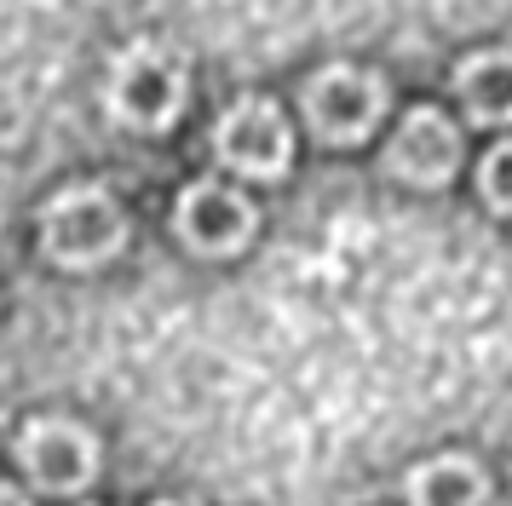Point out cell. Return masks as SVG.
<instances>
[{
  "mask_svg": "<svg viewBox=\"0 0 512 506\" xmlns=\"http://www.w3.org/2000/svg\"><path fill=\"white\" fill-rule=\"evenodd\" d=\"M127 242V213L104 184H70L41 213V248L58 271H98Z\"/></svg>",
  "mask_w": 512,
  "mask_h": 506,
  "instance_id": "6da1fadb",
  "label": "cell"
},
{
  "mask_svg": "<svg viewBox=\"0 0 512 506\" xmlns=\"http://www.w3.org/2000/svg\"><path fill=\"white\" fill-rule=\"evenodd\" d=\"M185 58L156 41H133L110 64V115L133 133H167L185 110Z\"/></svg>",
  "mask_w": 512,
  "mask_h": 506,
  "instance_id": "7a4b0ae2",
  "label": "cell"
},
{
  "mask_svg": "<svg viewBox=\"0 0 512 506\" xmlns=\"http://www.w3.org/2000/svg\"><path fill=\"white\" fill-rule=\"evenodd\" d=\"M213 150L242 179H282L294 156V133L271 98H236L213 127Z\"/></svg>",
  "mask_w": 512,
  "mask_h": 506,
  "instance_id": "3957f363",
  "label": "cell"
},
{
  "mask_svg": "<svg viewBox=\"0 0 512 506\" xmlns=\"http://www.w3.org/2000/svg\"><path fill=\"white\" fill-rule=\"evenodd\" d=\"M386 115V81L369 69L334 64L305 87V121L323 144H357L374 133V121Z\"/></svg>",
  "mask_w": 512,
  "mask_h": 506,
  "instance_id": "277c9868",
  "label": "cell"
},
{
  "mask_svg": "<svg viewBox=\"0 0 512 506\" xmlns=\"http://www.w3.org/2000/svg\"><path fill=\"white\" fill-rule=\"evenodd\" d=\"M18 466L41 495H81L98 472V437L75 420H29L18 437Z\"/></svg>",
  "mask_w": 512,
  "mask_h": 506,
  "instance_id": "5b68a950",
  "label": "cell"
},
{
  "mask_svg": "<svg viewBox=\"0 0 512 506\" xmlns=\"http://www.w3.org/2000/svg\"><path fill=\"white\" fill-rule=\"evenodd\" d=\"M254 202L231 190V184H190L185 196H179V236H185L196 253H213V259H225V253L248 248V236H254Z\"/></svg>",
  "mask_w": 512,
  "mask_h": 506,
  "instance_id": "8992f818",
  "label": "cell"
},
{
  "mask_svg": "<svg viewBox=\"0 0 512 506\" xmlns=\"http://www.w3.org/2000/svg\"><path fill=\"white\" fill-rule=\"evenodd\" d=\"M386 167H392L397 179L426 184V190L449 184L455 167H461V133L438 110H409V121L397 127L392 150H386Z\"/></svg>",
  "mask_w": 512,
  "mask_h": 506,
  "instance_id": "52a82bcc",
  "label": "cell"
},
{
  "mask_svg": "<svg viewBox=\"0 0 512 506\" xmlns=\"http://www.w3.org/2000/svg\"><path fill=\"white\" fill-rule=\"evenodd\" d=\"M409 506H489V478L472 455H432L409 472Z\"/></svg>",
  "mask_w": 512,
  "mask_h": 506,
  "instance_id": "ba28073f",
  "label": "cell"
},
{
  "mask_svg": "<svg viewBox=\"0 0 512 506\" xmlns=\"http://www.w3.org/2000/svg\"><path fill=\"white\" fill-rule=\"evenodd\" d=\"M455 92L484 127H507L512 121V52H472L455 75Z\"/></svg>",
  "mask_w": 512,
  "mask_h": 506,
  "instance_id": "9c48e42d",
  "label": "cell"
},
{
  "mask_svg": "<svg viewBox=\"0 0 512 506\" xmlns=\"http://www.w3.org/2000/svg\"><path fill=\"white\" fill-rule=\"evenodd\" d=\"M478 190H484V202L495 213H512V138L507 144H495L478 167Z\"/></svg>",
  "mask_w": 512,
  "mask_h": 506,
  "instance_id": "30bf717a",
  "label": "cell"
},
{
  "mask_svg": "<svg viewBox=\"0 0 512 506\" xmlns=\"http://www.w3.org/2000/svg\"><path fill=\"white\" fill-rule=\"evenodd\" d=\"M0 506H29V495H18V489H12V483L0 478Z\"/></svg>",
  "mask_w": 512,
  "mask_h": 506,
  "instance_id": "8fae6325",
  "label": "cell"
},
{
  "mask_svg": "<svg viewBox=\"0 0 512 506\" xmlns=\"http://www.w3.org/2000/svg\"><path fill=\"white\" fill-rule=\"evenodd\" d=\"M156 506H196V501H156Z\"/></svg>",
  "mask_w": 512,
  "mask_h": 506,
  "instance_id": "7c38bea8",
  "label": "cell"
}]
</instances>
